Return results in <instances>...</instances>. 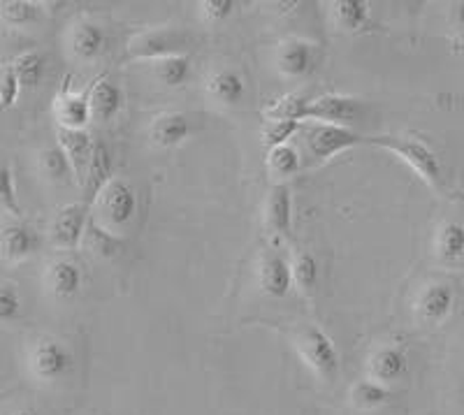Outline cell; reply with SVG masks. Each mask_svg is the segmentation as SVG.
<instances>
[{
  "mask_svg": "<svg viewBox=\"0 0 464 415\" xmlns=\"http://www.w3.org/2000/svg\"><path fill=\"white\" fill-rule=\"evenodd\" d=\"M367 142L379 144L385 151L395 153L400 160H404L413 172L420 177L425 184L432 190L441 193L443 184H446V177H443L441 160H439L437 153L428 147V144L411 135H381V137H367Z\"/></svg>",
  "mask_w": 464,
  "mask_h": 415,
  "instance_id": "obj_1",
  "label": "cell"
},
{
  "mask_svg": "<svg viewBox=\"0 0 464 415\" xmlns=\"http://www.w3.org/2000/svg\"><path fill=\"white\" fill-rule=\"evenodd\" d=\"M295 351L302 362L306 364V369L318 381H323V383L337 381L339 372H342V358H339V351L333 339L327 337L321 327H302L295 337Z\"/></svg>",
  "mask_w": 464,
  "mask_h": 415,
  "instance_id": "obj_2",
  "label": "cell"
},
{
  "mask_svg": "<svg viewBox=\"0 0 464 415\" xmlns=\"http://www.w3.org/2000/svg\"><path fill=\"white\" fill-rule=\"evenodd\" d=\"M193 37L184 28H151V31L135 33L126 43L128 61H163L169 56L188 53Z\"/></svg>",
  "mask_w": 464,
  "mask_h": 415,
  "instance_id": "obj_3",
  "label": "cell"
},
{
  "mask_svg": "<svg viewBox=\"0 0 464 415\" xmlns=\"http://www.w3.org/2000/svg\"><path fill=\"white\" fill-rule=\"evenodd\" d=\"M93 205L98 209L95 223L116 235V230H123V227H128L135 221V214H138V193H135L130 181L121 179V177H114L98 193Z\"/></svg>",
  "mask_w": 464,
  "mask_h": 415,
  "instance_id": "obj_4",
  "label": "cell"
},
{
  "mask_svg": "<svg viewBox=\"0 0 464 415\" xmlns=\"http://www.w3.org/2000/svg\"><path fill=\"white\" fill-rule=\"evenodd\" d=\"M302 132H304L306 156L312 158V163L316 165L327 163V160H333L339 153L367 142V137L360 135L353 128L330 126V123L304 121L302 123Z\"/></svg>",
  "mask_w": 464,
  "mask_h": 415,
  "instance_id": "obj_5",
  "label": "cell"
},
{
  "mask_svg": "<svg viewBox=\"0 0 464 415\" xmlns=\"http://www.w3.org/2000/svg\"><path fill=\"white\" fill-rule=\"evenodd\" d=\"M74 367L72 351L63 342L53 337H44L35 342L28 355V369L37 383L53 385L58 381L68 379Z\"/></svg>",
  "mask_w": 464,
  "mask_h": 415,
  "instance_id": "obj_6",
  "label": "cell"
},
{
  "mask_svg": "<svg viewBox=\"0 0 464 415\" xmlns=\"http://www.w3.org/2000/svg\"><path fill=\"white\" fill-rule=\"evenodd\" d=\"M364 105L351 95L327 93L321 98H314L309 110H306L304 121L330 123V126L351 128L360 116H362Z\"/></svg>",
  "mask_w": 464,
  "mask_h": 415,
  "instance_id": "obj_7",
  "label": "cell"
},
{
  "mask_svg": "<svg viewBox=\"0 0 464 415\" xmlns=\"http://www.w3.org/2000/svg\"><path fill=\"white\" fill-rule=\"evenodd\" d=\"M406 373H409V355L404 352V348L395 346V343L379 346L367 358V379L376 381L385 388L404 381Z\"/></svg>",
  "mask_w": 464,
  "mask_h": 415,
  "instance_id": "obj_8",
  "label": "cell"
},
{
  "mask_svg": "<svg viewBox=\"0 0 464 415\" xmlns=\"http://www.w3.org/2000/svg\"><path fill=\"white\" fill-rule=\"evenodd\" d=\"M86 227H89V205L86 202H74L65 205L58 211L52 223V242L58 248H77L84 242Z\"/></svg>",
  "mask_w": 464,
  "mask_h": 415,
  "instance_id": "obj_9",
  "label": "cell"
},
{
  "mask_svg": "<svg viewBox=\"0 0 464 415\" xmlns=\"http://www.w3.org/2000/svg\"><path fill=\"white\" fill-rule=\"evenodd\" d=\"M455 309V290L449 284H430L416 300V315L422 325H441Z\"/></svg>",
  "mask_w": 464,
  "mask_h": 415,
  "instance_id": "obj_10",
  "label": "cell"
},
{
  "mask_svg": "<svg viewBox=\"0 0 464 415\" xmlns=\"http://www.w3.org/2000/svg\"><path fill=\"white\" fill-rule=\"evenodd\" d=\"M258 285L272 300H284L293 288L290 263L276 251H267L258 265Z\"/></svg>",
  "mask_w": 464,
  "mask_h": 415,
  "instance_id": "obj_11",
  "label": "cell"
},
{
  "mask_svg": "<svg viewBox=\"0 0 464 415\" xmlns=\"http://www.w3.org/2000/svg\"><path fill=\"white\" fill-rule=\"evenodd\" d=\"M40 248V236L31 226L22 221L7 223L0 230V256L7 263H24Z\"/></svg>",
  "mask_w": 464,
  "mask_h": 415,
  "instance_id": "obj_12",
  "label": "cell"
},
{
  "mask_svg": "<svg viewBox=\"0 0 464 415\" xmlns=\"http://www.w3.org/2000/svg\"><path fill=\"white\" fill-rule=\"evenodd\" d=\"M56 119L58 128H68V130H86L89 121L93 119L89 93H72L70 77H65L63 89L56 98Z\"/></svg>",
  "mask_w": 464,
  "mask_h": 415,
  "instance_id": "obj_13",
  "label": "cell"
},
{
  "mask_svg": "<svg viewBox=\"0 0 464 415\" xmlns=\"http://www.w3.org/2000/svg\"><path fill=\"white\" fill-rule=\"evenodd\" d=\"M265 227L272 236H288L293 227V195L285 184H275L265 200Z\"/></svg>",
  "mask_w": 464,
  "mask_h": 415,
  "instance_id": "obj_14",
  "label": "cell"
},
{
  "mask_svg": "<svg viewBox=\"0 0 464 415\" xmlns=\"http://www.w3.org/2000/svg\"><path fill=\"white\" fill-rule=\"evenodd\" d=\"M151 142L160 149H177L190 137V119L181 111H163L149 128Z\"/></svg>",
  "mask_w": 464,
  "mask_h": 415,
  "instance_id": "obj_15",
  "label": "cell"
},
{
  "mask_svg": "<svg viewBox=\"0 0 464 415\" xmlns=\"http://www.w3.org/2000/svg\"><path fill=\"white\" fill-rule=\"evenodd\" d=\"M89 102L91 111H93L95 121H114L116 116L121 114L123 102H126V95H123L121 86L111 82V79L101 77L91 86L89 91Z\"/></svg>",
  "mask_w": 464,
  "mask_h": 415,
  "instance_id": "obj_16",
  "label": "cell"
},
{
  "mask_svg": "<svg viewBox=\"0 0 464 415\" xmlns=\"http://www.w3.org/2000/svg\"><path fill=\"white\" fill-rule=\"evenodd\" d=\"M333 22L342 33H351V35H362V33H372L376 28L374 19L367 3L362 0H337L333 3Z\"/></svg>",
  "mask_w": 464,
  "mask_h": 415,
  "instance_id": "obj_17",
  "label": "cell"
},
{
  "mask_svg": "<svg viewBox=\"0 0 464 415\" xmlns=\"http://www.w3.org/2000/svg\"><path fill=\"white\" fill-rule=\"evenodd\" d=\"M58 147L63 149V153L68 156L77 181H82V184H84L86 169H89L91 156H93V149H95V144H93V140H91L89 132L58 128Z\"/></svg>",
  "mask_w": 464,
  "mask_h": 415,
  "instance_id": "obj_18",
  "label": "cell"
},
{
  "mask_svg": "<svg viewBox=\"0 0 464 415\" xmlns=\"http://www.w3.org/2000/svg\"><path fill=\"white\" fill-rule=\"evenodd\" d=\"M105 44L107 35L101 24L80 22L72 28V35H70V52L82 63H93V61H98L101 53L105 52Z\"/></svg>",
  "mask_w": 464,
  "mask_h": 415,
  "instance_id": "obj_19",
  "label": "cell"
},
{
  "mask_svg": "<svg viewBox=\"0 0 464 415\" xmlns=\"http://www.w3.org/2000/svg\"><path fill=\"white\" fill-rule=\"evenodd\" d=\"M314 44L304 43V40H285L281 44L279 52V70L284 77L288 79H302L314 70Z\"/></svg>",
  "mask_w": 464,
  "mask_h": 415,
  "instance_id": "obj_20",
  "label": "cell"
},
{
  "mask_svg": "<svg viewBox=\"0 0 464 415\" xmlns=\"http://www.w3.org/2000/svg\"><path fill=\"white\" fill-rule=\"evenodd\" d=\"M114 168H111V153L110 149L105 147L102 142L95 144L93 156H91L89 169H86L84 177V190H86V205H93L98 193L114 179Z\"/></svg>",
  "mask_w": 464,
  "mask_h": 415,
  "instance_id": "obj_21",
  "label": "cell"
},
{
  "mask_svg": "<svg viewBox=\"0 0 464 415\" xmlns=\"http://www.w3.org/2000/svg\"><path fill=\"white\" fill-rule=\"evenodd\" d=\"M47 288L58 300H70L82 288V269L72 260H53L47 267Z\"/></svg>",
  "mask_w": 464,
  "mask_h": 415,
  "instance_id": "obj_22",
  "label": "cell"
},
{
  "mask_svg": "<svg viewBox=\"0 0 464 415\" xmlns=\"http://www.w3.org/2000/svg\"><path fill=\"white\" fill-rule=\"evenodd\" d=\"M312 93L306 89L293 91V93H285L284 98L275 101L267 110H263L265 121H297L304 123L306 110L312 105Z\"/></svg>",
  "mask_w": 464,
  "mask_h": 415,
  "instance_id": "obj_23",
  "label": "cell"
},
{
  "mask_svg": "<svg viewBox=\"0 0 464 415\" xmlns=\"http://www.w3.org/2000/svg\"><path fill=\"white\" fill-rule=\"evenodd\" d=\"M207 93L221 105H239L246 95V84L237 70H217L207 82Z\"/></svg>",
  "mask_w": 464,
  "mask_h": 415,
  "instance_id": "obj_24",
  "label": "cell"
},
{
  "mask_svg": "<svg viewBox=\"0 0 464 415\" xmlns=\"http://www.w3.org/2000/svg\"><path fill=\"white\" fill-rule=\"evenodd\" d=\"M434 253L446 265H458L464 260V226L458 221H446L437 230Z\"/></svg>",
  "mask_w": 464,
  "mask_h": 415,
  "instance_id": "obj_25",
  "label": "cell"
},
{
  "mask_svg": "<svg viewBox=\"0 0 464 415\" xmlns=\"http://www.w3.org/2000/svg\"><path fill=\"white\" fill-rule=\"evenodd\" d=\"M265 165H267V174L275 181L284 184L285 179L295 177L302 168V158L297 153L295 147L290 144H284V147L269 149L267 158H265Z\"/></svg>",
  "mask_w": 464,
  "mask_h": 415,
  "instance_id": "obj_26",
  "label": "cell"
},
{
  "mask_svg": "<svg viewBox=\"0 0 464 415\" xmlns=\"http://www.w3.org/2000/svg\"><path fill=\"white\" fill-rule=\"evenodd\" d=\"M392 390L376 383L372 379H362L351 388V404L360 410H376L381 406L391 404Z\"/></svg>",
  "mask_w": 464,
  "mask_h": 415,
  "instance_id": "obj_27",
  "label": "cell"
},
{
  "mask_svg": "<svg viewBox=\"0 0 464 415\" xmlns=\"http://www.w3.org/2000/svg\"><path fill=\"white\" fill-rule=\"evenodd\" d=\"M290 272H293V285H297L304 297H312L318 290V281H321V269H318V260L312 253H297L293 263H290Z\"/></svg>",
  "mask_w": 464,
  "mask_h": 415,
  "instance_id": "obj_28",
  "label": "cell"
},
{
  "mask_svg": "<svg viewBox=\"0 0 464 415\" xmlns=\"http://www.w3.org/2000/svg\"><path fill=\"white\" fill-rule=\"evenodd\" d=\"M14 65V72L19 77V84L22 89L33 91L37 86L43 84L44 79V70H47V61L40 52H24L12 61Z\"/></svg>",
  "mask_w": 464,
  "mask_h": 415,
  "instance_id": "obj_29",
  "label": "cell"
},
{
  "mask_svg": "<svg viewBox=\"0 0 464 415\" xmlns=\"http://www.w3.org/2000/svg\"><path fill=\"white\" fill-rule=\"evenodd\" d=\"M156 68H153V74L159 79L163 86H169V89H177V86H184L190 79V56L188 53H181V56H169L163 58V61H156Z\"/></svg>",
  "mask_w": 464,
  "mask_h": 415,
  "instance_id": "obj_30",
  "label": "cell"
},
{
  "mask_svg": "<svg viewBox=\"0 0 464 415\" xmlns=\"http://www.w3.org/2000/svg\"><path fill=\"white\" fill-rule=\"evenodd\" d=\"M40 169L49 181H56V184H65L74 177L72 165L61 147H49L40 153Z\"/></svg>",
  "mask_w": 464,
  "mask_h": 415,
  "instance_id": "obj_31",
  "label": "cell"
},
{
  "mask_svg": "<svg viewBox=\"0 0 464 415\" xmlns=\"http://www.w3.org/2000/svg\"><path fill=\"white\" fill-rule=\"evenodd\" d=\"M84 244L91 253L95 256H101V258H111L119 253L121 248V239L114 235V232L105 230L102 226H98L95 221H89V227H86V235H84Z\"/></svg>",
  "mask_w": 464,
  "mask_h": 415,
  "instance_id": "obj_32",
  "label": "cell"
},
{
  "mask_svg": "<svg viewBox=\"0 0 464 415\" xmlns=\"http://www.w3.org/2000/svg\"><path fill=\"white\" fill-rule=\"evenodd\" d=\"M40 16V7L35 3H28V0H7V3H0V19L12 28H24L31 26L37 22Z\"/></svg>",
  "mask_w": 464,
  "mask_h": 415,
  "instance_id": "obj_33",
  "label": "cell"
},
{
  "mask_svg": "<svg viewBox=\"0 0 464 415\" xmlns=\"http://www.w3.org/2000/svg\"><path fill=\"white\" fill-rule=\"evenodd\" d=\"M0 211H5L12 218H22V205H19V198H16L14 174L3 163H0Z\"/></svg>",
  "mask_w": 464,
  "mask_h": 415,
  "instance_id": "obj_34",
  "label": "cell"
},
{
  "mask_svg": "<svg viewBox=\"0 0 464 415\" xmlns=\"http://www.w3.org/2000/svg\"><path fill=\"white\" fill-rule=\"evenodd\" d=\"M302 130V123L297 121H267L263 128V144L265 149H276L288 144V140L295 132Z\"/></svg>",
  "mask_w": 464,
  "mask_h": 415,
  "instance_id": "obj_35",
  "label": "cell"
},
{
  "mask_svg": "<svg viewBox=\"0 0 464 415\" xmlns=\"http://www.w3.org/2000/svg\"><path fill=\"white\" fill-rule=\"evenodd\" d=\"M22 294L14 284H0V323L16 321L22 315Z\"/></svg>",
  "mask_w": 464,
  "mask_h": 415,
  "instance_id": "obj_36",
  "label": "cell"
},
{
  "mask_svg": "<svg viewBox=\"0 0 464 415\" xmlns=\"http://www.w3.org/2000/svg\"><path fill=\"white\" fill-rule=\"evenodd\" d=\"M19 91H22V84H19V77L14 72V65H3L0 68V110L14 107L16 98H19Z\"/></svg>",
  "mask_w": 464,
  "mask_h": 415,
  "instance_id": "obj_37",
  "label": "cell"
},
{
  "mask_svg": "<svg viewBox=\"0 0 464 415\" xmlns=\"http://www.w3.org/2000/svg\"><path fill=\"white\" fill-rule=\"evenodd\" d=\"M198 7H200V14L205 22L221 24L232 14V10H235V3H232V0H202Z\"/></svg>",
  "mask_w": 464,
  "mask_h": 415,
  "instance_id": "obj_38",
  "label": "cell"
},
{
  "mask_svg": "<svg viewBox=\"0 0 464 415\" xmlns=\"http://www.w3.org/2000/svg\"><path fill=\"white\" fill-rule=\"evenodd\" d=\"M450 24H453L455 31L464 33V0L450 5Z\"/></svg>",
  "mask_w": 464,
  "mask_h": 415,
  "instance_id": "obj_39",
  "label": "cell"
},
{
  "mask_svg": "<svg viewBox=\"0 0 464 415\" xmlns=\"http://www.w3.org/2000/svg\"><path fill=\"white\" fill-rule=\"evenodd\" d=\"M10 415H37V410H33V409H16V410H12Z\"/></svg>",
  "mask_w": 464,
  "mask_h": 415,
  "instance_id": "obj_40",
  "label": "cell"
}]
</instances>
